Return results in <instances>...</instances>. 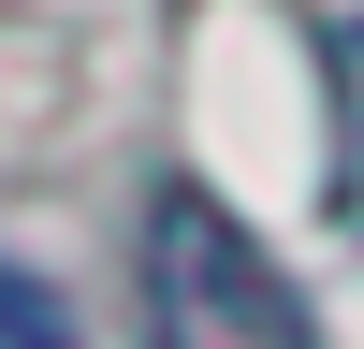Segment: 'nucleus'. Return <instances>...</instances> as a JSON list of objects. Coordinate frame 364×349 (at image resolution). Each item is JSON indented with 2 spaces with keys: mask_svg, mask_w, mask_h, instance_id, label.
Instances as JSON below:
<instances>
[{
  "mask_svg": "<svg viewBox=\"0 0 364 349\" xmlns=\"http://www.w3.org/2000/svg\"><path fill=\"white\" fill-rule=\"evenodd\" d=\"M336 204H350V233H364V29H350V44H336Z\"/></svg>",
  "mask_w": 364,
  "mask_h": 349,
  "instance_id": "obj_2",
  "label": "nucleus"
},
{
  "mask_svg": "<svg viewBox=\"0 0 364 349\" xmlns=\"http://www.w3.org/2000/svg\"><path fill=\"white\" fill-rule=\"evenodd\" d=\"M0 349H73V320H58L44 291L15 277V262H0Z\"/></svg>",
  "mask_w": 364,
  "mask_h": 349,
  "instance_id": "obj_3",
  "label": "nucleus"
},
{
  "mask_svg": "<svg viewBox=\"0 0 364 349\" xmlns=\"http://www.w3.org/2000/svg\"><path fill=\"white\" fill-rule=\"evenodd\" d=\"M146 349H321L291 262L190 174L146 204Z\"/></svg>",
  "mask_w": 364,
  "mask_h": 349,
  "instance_id": "obj_1",
  "label": "nucleus"
}]
</instances>
